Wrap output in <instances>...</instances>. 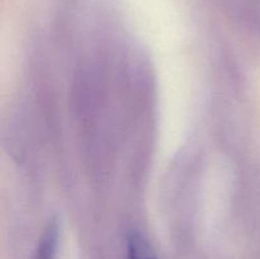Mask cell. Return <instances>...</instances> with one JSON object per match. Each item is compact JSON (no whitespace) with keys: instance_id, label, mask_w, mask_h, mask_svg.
Returning a JSON list of instances; mask_svg holds the SVG:
<instances>
[{"instance_id":"6da1fadb","label":"cell","mask_w":260,"mask_h":259,"mask_svg":"<svg viewBox=\"0 0 260 259\" xmlns=\"http://www.w3.org/2000/svg\"><path fill=\"white\" fill-rule=\"evenodd\" d=\"M58 235H60L58 223L56 221L48 223L38 243L36 259H55L57 253Z\"/></svg>"},{"instance_id":"7a4b0ae2","label":"cell","mask_w":260,"mask_h":259,"mask_svg":"<svg viewBox=\"0 0 260 259\" xmlns=\"http://www.w3.org/2000/svg\"><path fill=\"white\" fill-rule=\"evenodd\" d=\"M127 255L128 259H157L149 240L137 231H131L128 234Z\"/></svg>"}]
</instances>
